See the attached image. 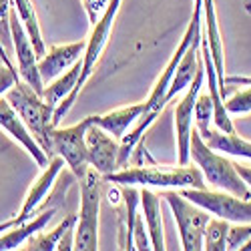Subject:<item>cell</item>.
<instances>
[{
  "mask_svg": "<svg viewBox=\"0 0 251 251\" xmlns=\"http://www.w3.org/2000/svg\"><path fill=\"white\" fill-rule=\"evenodd\" d=\"M189 155H191V161H195V165L199 167V171L203 173L205 183H209L213 189L233 193V195H237L241 199L251 201V189L247 187V183L239 177V173L235 171L233 161H229L227 155L217 153L215 149L209 147V145L201 139V135H199V131L195 127L191 131Z\"/></svg>",
  "mask_w": 251,
  "mask_h": 251,
  "instance_id": "3",
  "label": "cell"
},
{
  "mask_svg": "<svg viewBox=\"0 0 251 251\" xmlns=\"http://www.w3.org/2000/svg\"><path fill=\"white\" fill-rule=\"evenodd\" d=\"M4 99L18 113V117L23 119L30 135L40 145V149L49 157H52V153H50V131H52V115H54L52 104H49L30 85H26L25 80L14 82L4 93Z\"/></svg>",
  "mask_w": 251,
  "mask_h": 251,
  "instance_id": "4",
  "label": "cell"
},
{
  "mask_svg": "<svg viewBox=\"0 0 251 251\" xmlns=\"http://www.w3.org/2000/svg\"><path fill=\"white\" fill-rule=\"evenodd\" d=\"M87 141V157L89 165L93 169H97L102 177L119 171V149H121V141L109 135L104 129H100L99 125L91 123L85 133Z\"/></svg>",
  "mask_w": 251,
  "mask_h": 251,
  "instance_id": "11",
  "label": "cell"
},
{
  "mask_svg": "<svg viewBox=\"0 0 251 251\" xmlns=\"http://www.w3.org/2000/svg\"><path fill=\"white\" fill-rule=\"evenodd\" d=\"M0 58H2V62L6 67H10V69H14V65H12V56L6 52V49H4V45L0 43Z\"/></svg>",
  "mask_w": 251,
  "mask_h": 251,
  "instance_id": "35",
  "label": "cell"
},
{
  "mask_svg": "<svg viewBox=\"0 0 251 251\" xmlns=\"http://www.w3.org/2000/svg\"><path fill=\"white\" fill-rule=\"evenodd\" d=\"M121 199L125 203V213L121 215V249H135L133 245V229H135V217L137 207L141 203V191L135 185H121Z\"/></svg>",
  "mask_w": 251,
  "mask_h": 251,
  "instance_id": "20",
  "label": "cell"
},
{
  "mask_svg": "<svg viewBox=\"0 0 251 251\" xmlns=\"http://www.w3.org/2000/svg\"><path fill=\"white\" fill-rule=\"evenodd\" d=\"M199 45H201V34L193 38V43L189 45V49H187L185 54L181 56L179 65H177V71H175V75L171 78L169 91H167V97H165L167 102L173 100L183 91H187V87L191 85V80H193V76L197 73V65H199Z\"/></svg>",
  "mask_w": 251,
  "mask_h": 251,
  "instance_id": "18",
  "label": "cell"
},
{
  "mask_svg": "<svg viewBox=\"0 0 251 251\" xmlns=\"http://www.w3.org/2000/svg\"><path fill=\"white\" fill-rule=\"evenodd\" d=\"M80 211L75 223V249L95 251L99 249V211L102 195V175L89 167L80 179Z\"/></svg>",
  "mask_w": 251,
  "mask_h": 251,
  "instance_id": "5",
  "label": "cell"
},
{
  "mask_svg": "<svg viewBox=\"0 0 251 251\" xmlns=\"http://www.w3.org/2000/svg\"><path fill=\"white\" fill-rule=\"evenodd\" d=\"M0 129L6 131L16 143H20L23 147L32 155V159L36 161L38 167H45L49 165L50 157L40 149V145L36 143V139L30 135V131L26 129V125L23 123V119L18 117V113L10 107V102L4 99V97H0Z\"/></svg>",
  "mask_w": 251,
  "mask_h": 251,
  "instance_id": "14",
  "label": "cell"
},
{
  "mask_svg": "<svg viewBox=\"0 0 251 251\" xmlns=\"http://www.w3.org/2000/svg\"><path fill=\"white\" fill-rule=\"evenodd\" d=\"M141 209H143V217H145V225H147L149 231V241H151V249L155 251H163L165 247V231H163V215H161V197L145 187L141 191Z\"/></svg>",
  "mask_w": 251,
  "mask_h": 251,
  "instance_id": "16",
  "label": "cell"
},
{
  "mask_svg": "<svg viewBox=\"0 0 251 251\" xmlns=\"http://www.w3.org/2000/svg\"><path fill=\"white\" fill-rule=\"evenodd\" d=\"M203 80H205V67H203V58L199 52V65L197 73L191 80V85L187 87V93L183 99L177 102L175 107V141H177V161L179 165H189L191 155V131H193V107H195V99L199 91L203 89Z\"/></svg>",
  "mask_w": 251,
  "mask_h": 251,
  "instance_id": "9",
  "label": "cell"
},
{
  "mask_svg": "<svg viewBox=\"0 0 251 251\" xmlns=\"http://www.w3.org/2000/svg\"><path fill=\"white\" fill-rule=\"evenodd\" d=\"M179 193L219 219H225L229 223H251V201L241 199L233 193L207 189V187L205 189L185 187V189H179Z\"/></svg>",
  "mask_w": 251,
  "mask_h": 251,
  "instance_id": "8",
  "label": "cell"
},
{
  "mask_svg": "<svg viewBox=\"0 0 251 251\" xmlns=\"http://www.w3.org/2000/svg\"><path fill=\"white\" fill-rule=\"evenodd\" d=\"M85 2V10L89 14V20H91V26L99 20L100 12L104 10V6L109 4V0H82Z\"/></svg>",
  "mask_w": 251,
  "mask_h": 251,
  "instance_id": "32",
  "label": "cell"
},
{
  "mask_svg": "<svg viewBox=\"0 0 251 251\" xmlns=\"http://www.w3.org/2000/svg\"><path fill=\"white\" fill-rule=\"evenodd\" d=\"M225 111L229 115H247L251 113V85L245 91L235 93L225 100Z\"/></svg>",
  "mask_w": 251,
  "mask_h": 251,
  "instance_id": "27",
  "label": "cell"
},
{
  "mask_svg": "<svg viewBox=\"0 0 251 251\" xmlns=\"http://www.w3.org/2000/svg\"><path fill=\"white\" fill-rule=\"evenodd\" d=\"M75 223H76V215H69L67 219H62L52 229V231H49V233H43V231L34 233L32 237L26 239V249L28 251H54L58 247L60 237L65 235Z\"/></svg>",
  "mask_w": 251,
  "mask_h": 251,
  "instance_id": "24",
  "label": "cell"
},
{
  "mask_svg": "<svg viewBox=\"0 0 251 251\" xmlns=\"http://www.w3.org/2000/svg\"><path fill=\"white\" fill-rule=\"evenodd\" d=\"M104 183H117V185H135V187H161V189H185V187H195V189H205L207 183L199 167L193 165H135L125 167L115 173L102 177Z\"/></svg>",
  "mask_w": 251,
  "mask_h": 251,
  "instance_id": "1",
  "label": "cell"
},
{
  "mask_svg": "<svg viewBox=\"0 0 251 251\" xmlns=\"http://www.w3.org/2000/svg\"><path fill=\"white\" fill-rule=\"evenodd\" d=\"M18 80H20L18 71L6 67L4 62H0V97H4V93L14 85V82H18Z\"/></svg>",
  "mask_w": 251,
  "mask_h": 251,
  "instance_id": "31",
  "label": "cell"
},
{
  "mask_svg": "<svg viewBox=\"0 0 251 251\" xmlns=\"http://www.w3.org/2000/svg\"><path fill=\"white\" fill-rule=\"evenodd\" d=\"M201 28H205V32H201V40L205 43L211 62L215 67V75H217V87L221 97L225 99L227 95V87H225V65H223V43H221V34H219V25H217V12H215V2L213 0H203V23Z\"/></svg>",
  "mask_w": 251,
  "mask_h": 251,
  "instance_id": "13",
  "label": "cell"
},
{
  "mask_svg": "<svg viewBox=\"0 0 251 251\" xmlns=\"http://www.w3.org/2000/svg\"><path fill=\"white\" fill-rule=\"evenodd\" d=\"M143 111H145V102H137V104H129V107L111 111L107 115H93V123L121 141L125 133L133 129V125L139 121Z\"/></svg>",
  "mask_w": 251,
  "mask_h": 251,
  "instance_id": "17",
  "label": "cell"
},
{
  "mask_svg": "<svg viewBox=\"0 0 251 251\" xmlns=\"http://www.w3.org/2000/svg\"><path fill=\"white\" fill-rule=\"evenodd\" d=\"M91 123H93V115L85 117L73 127H65V129L52 127L50 131V153L58 155L65 161L76 179H80L91 167L87 157V141H85V133Z\"/></svg>",
  "mask_w": 251,
  "mask_h": 251,
  "instance_id": "7",
  "label": "cell"
},
{
  "mask_svg": "<svg viewBox=\"0 0 251 251\" xmlns=\"http://www.w3.org/2000/svg\"><path fill=\"white\" fill-rule=\"evenodd\" d=\"M201 139L217 153L251 159V141L241 139L237 133H223L215 127V129H209Z\"/></svg>",
  "mask_w": 251,
  "mask_h": 251,
  "instance_id": "22",
  "label": "cell"
},
{
  "mask_svg": "<svg viewBox=\"0 0 251 251\" xmlns=\"http://www.w3.org/2000/svg\"><path fill=\"white\" fill-rule=\"evenodd\" d=\"M163 199L171 207L179 237H181V249L185 251H201L203 249V231L209 223V211L203 207L191 203L187 197H183L179 191L167 189L163 193Z\"/></svg>",
  "mask_w": 251,
  "mask_h": 251,
  "instance_id": "6",
  "label": "cell"
},
{
  "mask_svg": "<svg viewBox=\"0 0 251 251\" xmlns=\"http://www.w3.org/2000/svg\"><path fill=\"white\" fill-rule=\"evenodd\" d=\"M229 221L213 217L209 219L203 231V249L207 251H225L227 249V231H229Z\"/></svg>",
  "mask_w": 251,
  "mask_h": 251,
  "instance_id": "25",
  "label": "cell"
},
{
  "mask_svg": "<svg viewBox=\"0 0 251 251\" xmlns=\"http://www.w3.org/2000/svg\"><path fill=\"white\" fill-rule=\"evenodd\" d=\"M249 239H251V223L229 225V231H227V249H243Z\"/></svg>",
  "mask_w": 251,
  "mask_h": 251,
  "instance_id": "28",
  "label": "cell"
},
{
  "mask_svg": "<svg viewBox=\"0 0 251 251\" xmlns=\"http://www.w3.org/2000/svg\"><path fill=\"white\" fill-rule=\"evenodd\" d=\"M213 100L209 97V93H203V89L199 91L197 99H195V107H193V121H195V129L199 131V135L203 137L209 129H211L213 123Z\"/></svg>",
  "mask_w": 251,
  "mask_h": 251,
  "instance_id": "26",
  "label": "cell"
},
{
  "mask_svg": "<svg viewBox=\"0 0 251 251\" xmlns=\"http://www.w3.org/2000/svg\"><path fill=\"white\" fill-rule=\"evenodd\" d=\"M78 76H80V60L75 62V65H73L69 71H65L60 76H56L54 80L47 82L45 89H43V95H40V97H43L49 104L56 107V104H58L62 99L69 97V95L75 91L76 82H78Z\"/></svg>",
  "mask_w": 251,
  "mask_h": 251,
  "instance_id": "23",
  "label": "cell"
},
{
  "mask_svg": "<svg viewBox=\"0 0 251 251\" xmlns=\"http://www.w3.org/2000/svg\"><path fill=\"white\" fill-rule=\"evenodd\" d=\"M0 62H2V58H0Z\"/></svg>",
  "mask_w": 251,
  "mask_h": 251,
  "instance_id": "37",
  "label": "cell"
},
{
  "mask_svg": "<svg viewBox=\"0 0 251 251\" xmlns=\"http://www.w3.org/2000/svg\"><path fill=\"white\" fill-rule=\"evenodd\" d=\"M235 165V171L239 173V177L247 183V187L251 189V167H245V165H239V163H233Z\"/></svg>",
  "mask_w": 251,
  "mask_h": 251,
  "instance_id": "33",
  "label": "cell"
},
{
  "mask_svg": "<svg viewBox=\"0 0 251 251\" xmlns=\"http://www.w3.org/2000/svg\"><path fill=\"white\" fill-rule=\"evenodd\" d=\"M10 6L16 12L20 25H23V28L26 30L30 43H32V49L36 52V58L45 56L47 47H45L43 32H40V23H38V16H36L32 0H10Z\"/></svg>",
  "mask_w": 251,
  "mask_h": 251,
  "instance_id": "21",
  "label": "cell"
},
{
  "mask_svg": "<svg viewBox=\"0 0 251 251\" xmlns=\"http://www.w3.org/2000/svg\"><path fill=\"white\" fill-rule=\"evenodd\" d=\"M10 0H0V43L4 45L6 52L10 54L12 36H10ZM14 50V49H12ZM12 56V54H10Z\"/></svg>",
  "mask_w": 251,
  "mask_h": 251,
  "instance_id": "29",
  "label": "cell"
},
{
  "mask_svg": "<svg viewBox=\"0 0 251 251\" xmlns=\"http://www.w3.org/2000/svg\"><path fill=\"white\" fill-rule=\"evenodd\" d=\"M133 245H135V249H151L149 233H145V221H143V215H137V217H135Z\"/></svg>",
  "mask_w": 251,
  "mask_h": 251,
  "instance_id": "30",
  "label": "cell"
},
{
  "mask_svg": "<svg viewBox=\"0 0 251 251\" xmlns=\"http://www.w3.org/2000/svg\"><path fill=\"white\" fill-rule=\"evenodd\" d=\"M62 169H65V161H62L58 155H52L49 165L43 169V173H40V177L30 185V189H28V193L25 197V203H23V207H20L18 215L12 217V225L14 227L34 217V213L38 211V207L45 203V199L52 191V187H54L58 175L62 173Z\"/></svg>",
  "mask_w": 251,
  "mask_h": 251,
  "instance_id": "12",
  "label": "cell"
},
{
  "mask_svg": "<svg viewBox=\"0 0 251 251\" xmlns=\"http://www.w3.org/2000/svg\"><path fill=\"white\" fill-rule=\"evenodd\" d=\"M225 85H251V76H225Z\"/></svg>",
  "mask_w": 251,
  "mask_h": 251,
  "instance_id": "34",
  "label": "cell"
},
{
  "mask_svg": "<svg viewBox=\"0 0 251 251\" xmlns=\"http://www.w3.org/2000/svg\"><path fill=\"white\" fill-rule=\"evenodd\" d=\"M56 215V209H45L40 215H34L32 219L20 223L16 227H10V231H6L4 235H0V251H10L23 245L28 237H32L38 231H45V227L52 221V217Z\"/></svg>",
  "mask_w": 251,
  "mask_h": 251,
  "instance_id": "19",
  "label": "cell"
},
{
  "mask_svg": "<svg viewBox=\"0 0 251 251\" xmlns=\"http://www.w3.org/2000/svg\"><path fill=\"white\" fill-rule=\"evenodd\" d=\"M121 2H123V0H109V4L104 6V10L100 12L99 20L93 25L91 36L87 38V47H85V52H82V58H80V76H78V82H76L75 91H73L69 97L62 99V100L56 104V107H54L52 127H58L60 121L71 113V109H73V104L76 102L80 91L85 89L87 80L91 78V75H93V71H95V67H97V62L100 60V54H102L104 47H107V43H109L111 28H113V23H115L117 14H119Z\"/></svg>",
  "mask_w": 251,
  "mask_h": 251,
  "instance_id": "2",
  "label": "cell"
},
{
  "mask_svg": "<svg viewBox=\"0 0 251 251\" xmlns=\"http://www.w3.org/2000/svg\"><path fill=\"white\" fill-rule=\"evenodd\" d=\"M241 251H251V239H249V241H247V243H245V247H243V249H241Z\"/></svg>",
  "mask_w": 251,
  "mask_h": 251,
  "instance_id": "36",
  "label": "cell"
},
{
  "mask_svg": "<svg viewBox=\"0 0 251 251\" xmlns=\"http://www.w3.org/2000/svg\"><path fill=\"white\" fill-rule=\"evenodd\" d=\"M10 36H12V49L16 54V62H18V76L20 80H25L26 85H30L38 95H43L45 82L40 78L38 67H36V52L32 49V43L26 34V30L20 25V20L16 16V12L10 8Z\"/></svg>",
  "mask_w": 251,
  "mask_h": 251,
  "instance_id": "10",
  "label": "cell"
},
{
  "mask_svg": "<svg viewBox=\"0 0 251 251\" xmlns=\"http://www.w3.org/2000/svg\"><path fill=\"white\" fill-rule=\"evenodd\" d=\"M85 47H87V40L71 43V45H56L49 49L45 56H40L36 67L45 85L54 80L56 76H60L65 71H69L75 62H78L82 58V52H85Z\"/></svg>",
  "mask_w": 251,
  "mask_h": 251,
  "instance_id": "15",
  "label": "cell"
}]
</instances>
